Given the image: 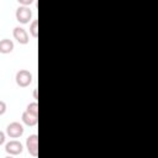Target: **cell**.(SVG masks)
<instances>
[{
  "label": "cell",
  "mask_w": 158,
  "mask_h": 158,
  "mask_svg": "<svg viewBox=\"0 0 158 158\" xmlns=\"http://www.w3.org/2000/svg\"><path fill=\"white\" fill-rule=\"evenodd\" d=\"M12 36H14V38H15L20 44H27V43L30 42V37H28L27 31H26L25 28L20 27V26H17V27L14 28Z\"/></svg>",
  "instance_id": "6"
},
{
  "label": "cell",
  "mask_w": 158,
  "mask_h": 158,
  "mask_svg": "<svg viewBox=\"0 0 158 158\" xmlns=\"http://www.w3.org/2000/svg\"><path fill=\"white\" fill-rule=\"evenodd\" d=\"M33 96H35V99H37V89H35V91H33Z\"/></svg>",
  "instance_id": "14"
},
{
  "label": "cell",
  "mask_w": 158,
  "mask_h": 158,
  "mask_svg": "<svg viewBox=\"0 0 158 158\" xmlns=\"http://www.w3.org/2000/svg\"><path fill=\"white\" fill-rule=\"evenodd\" d=\"M21 118H22V122L25 125L30 126V127H33V126H36L38 123V116L37 115H33V114H31L28 111H23Z\"/></svg>",
  "instance_id": "7"
},
{
  "label": "cell",
  "mask_w": 158,
  "mask_h": 158,
  "mask_svg": "<svg viewBox=\"0 0 158 158\" xmlns=\"http://www.w3.org/2000/svg\"><path fill=\"white\" fill-rule=\"evenodd\" d=\"M5 151L7 154H11V156H17V154H21L22 151H23V146L20 141L17 139H12L10 142L6 143L5 146Z\"/></svg>",
  "instance_id": "5"
},
{
  "label": "cell",
  "mask_w": 158,
  "mask_h": 158,
  "mask_svg": "<svg viewBox=\"0 0 158 158\" xmlns=\"http://www.w3.org/2000/svg\"><path fill=\"white\" fill-rule=\"evenodd\" d=\"M30 33L33 38H37L38 37V21L37 20H33L30 25Z\"/></svg>",
  "instance_id": "9"
},
{
  "label": "cell",
  "mask_w": 158,
  "mask_h": 158,
  "mask_svg": "<svg viewBox=\"0 0 158 158\" xmlns=\"http://www.w3.org/2000/svg\"><path fill=\"white\" fill-rule=\"evenodd\" d=\"M6 135L10 137V138H19L23 135V126L17 122V121H14L11 123L7 125L6 127Z\"/></svg>",
  "instance_id": "3"
},
{
  "label": "cell",
  "mask_w": 158,
  "mask_h": 158,
  "mask_svg": "<svg viewBox=\"0 0 158 158\" xmlns=\"http://www.w3.org/2000/svg\"><path fill=\"white\" fill-rule=\"evenodd\" d=\"M26 111H28V112H31V114L38 116V104H37L36 101H35V102H30V104L27 105V107H26Z\"/></svg>",
  "instance_id": "10"
},
{
  "label": "cell",
  "mask_w": 158,
  "mask_h": 158,
  "mask_svg": "<svg viewBox=\"0 0 158 158\" xmlns=\"http://www.w3.org/2000/svg\"><path fill=\"white\" fill-rule=\"evenodd\" d=\"M15 16H16V20L20 23L25 25V23H28L30 20L32 19V11H31V9L28 6H22L21 5V6H19L16 9Z\"/></svg>",
  "instance_id": "2"
},
{
  "label": "cell",
  "mask_w": 158,
  "mask_h": 158,
  "mask_svg": "<svg viewBox=\"0 0 158 158\" xmlns=\"http://www.w3.org/2000/svg\"><path fill=\"white\" fill-rule=\"evenodd\" d=\"M14 51V42L9 38H2L0 41V53L7 54Z\"/></svg>",
  "instance_id": "8"
},
{
  "label": "cell",
  "mask_w": 158,
  "mask_h": 158,
  "mask_svg": "<svg viewBox=\"0 0 158 158\" xmlns=\"http://www.w3.org/2000/svg\"><path fill=\"white\" fill-rule=\"evenodd\" d=\"M5 142V133L2 131H0V146Z\"/></svg>",
  "instance_id": "13"
},
{
  "label": "cell",
  "mask_w": 158,
  "mask_h": 158,
  "mask_svg": "<svg viewBox=\"0 0 158 158\" xmlns=\"http://www.w3.org/2000/svg\"><path fill=\"white\" fill-rule=\"evenodd\" d=\"M33 1H35V0H17V2H19L20 5H22V6H28V5H31Z\"/></svg>",
  "instance_id": "12"
},
{
  "label": "cell",
  "mask_w": 158,
  "mask_h": 158,
  "mask_svg": "<svg viewBox=\"0 0 158 158\" xmlns=\"http://www.w3.org/2000/svg\"><path fill=\"white\" fill-rule=\"evenodd\" d=\"M5 112H6V102L0 100V116L4 115Z\"/></svg>",
  "instance_id": "11"
},
{
  "label": "cell",
  "mask_w": 158,
  "mask_h": 158,
  "mask_svg": "<svg viewBox=\"0 0 158 158\" xmlns=\"http://www.w3.org/2000/svg\"><path fill=\"white\" fill-rule=\"evenodd\" d=\"M26 148L28 153L32 157L38 156V136L37 135H30L26 139Z\"/></svg>",
  "instance_id": "4"
},
{
  "label": "cell",
  "mask_w": 158,
  "mask_h": 158,
  "mask_svg": "<svg viewBox=\"0 0 158 158\" xmlns=\"http://www.w3.org/2000/svg\"><path fill=\"white\" fill-rule=\"evenodd\" d=\"M15 80L20 88H26L32 83V74H31V72H28L26 69H20L16 73Z\"/></svg>",
  "instance_id": "1"
}]
</instances>
